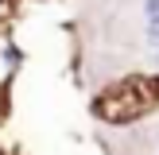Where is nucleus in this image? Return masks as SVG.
Listing matches in <instances>:
<instances>
[{
  "instance_id": "1",
  "label": "nucleus",
  "mask_w": 159,
  "mask_h": 155,
  "mask_svg": "<svg viewBox=\"0 0 159 155\" xmlns=\"http://www.w3.org/2000/svg\"><path fill=\"white\" fill-rule=\"evenodd\" d=\"M159 108V74H132L97 93L93 113L105 124H132Z\"/></svg>"
},
{
  "instance_id": "2",
  "label": "nucleus",
  "mask_w": 159,
  "mask_h": 155,
  "mask_svg": "<svg viewBox=\"0 0 159 155\" xmlns=\"http://www.w3.org/2000/svg\"><path fill=\"white\" fill-rule=\"evenodd\" d=\"M148 31L152 39H159V0H148Z\"/></svg>"
}]
</instances>
